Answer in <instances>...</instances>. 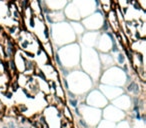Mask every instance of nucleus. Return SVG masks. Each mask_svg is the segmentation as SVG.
<instances>
[{"label":"nucleus","mask_w":146,"mask_h":128,"mask_svg":"<svg viewBox=\"0 0 146 128\" xmlns=\"http://www.w3.org/2000/svg\"><path fill=\"white\" fill-rule=\"evenodd\" d=\"M67 3V0H43V8H47L50 10H61Z\"/></svg>","instance_id":"obj_2"},{"label":"nucleus","mask_w":146,"mask_h":128,"mask_svg":"<svg viewBox=\"0 0 146 128\" xmlns=\"http://www.w3.org/2000/svg\"><path fill=\"white\" fill-rule=\"evenodd\" d=\"M19 128H23V127H19Z\"/></svg>","instance_id":"obj_30"},{"label":"nucleus","mask_w":146,"mask_h":128,"mask_svg":"<svg viewBox=\"0 0 146 128\" xmlns=\"http://www.w3.org/2000/svg\"><path fill=\"white\" fill-rule=\"evenodd\" d=\"M63 84H64V87L66 88V89H69V85H68V82H67V80H63Z\"/></svg>","instance_id":"obj_15"},{"label":"nucleus","mask_w":146,"mask_h":128,"mask_svg":"<svg viewBox=\"0 0 146 128\" xmlns=\"http://www.w3.org/2000/svg\"><path fill=\"white\" fill-rule=\"evenodd\" d=\"M139 91H140L139 85H138L137 83H135V86H134V88H133V90H132V92H133L135 95H137L138 93H139Z\"/></svg>","instance_id":"obj_9"},{"label":"nucleus","mask_w":146,"mask_h":128,"mask_svg":"<svg viewBox=\"0 0 146 128\" xmlns=\"http://www.w3.org/2000/svg\"><path fill=\"white\" fill-rule=\"evenodd\" d=\"M22 91H23V93H24V94L26 95V97H28V98H34V96H32V95H31V94H29V93H28V91H27V90L25 89V88H23Z\"/></svg>","instance_id":"obj_11"},{"label":"nucleus","mask_w":146,"mask_h":128,"mask_svg":"<svg viewBox=\"0 0 146 128\" xmlns=\"http://www.w3.org/2000/svg\"><path fill=\"white\" fill-rule=\"evenodd\" d=\"M68 95H69V97H70V99H74V98H75V95L73 94L72 92H68Z\"/></svg>","instance_id":"obj_17"},{"label":"nucleus","mask_w":146,"mask_h":128,"mask_svg":"<svg viewBox=\"0 0 146 128\" xmlns=\"http://www.w3.org/2000/svg\"><path fill=\"white\" fill-rule=\"evenodd\" d=\"M52 87H53V88H54V89H55V88H56V84L54 83V82H53V83H52Z\"/></svg>","instance_id":"obj_23"},{"label":"nucleus","mask_w":146,"mask_h":128,"mask_svg":"<svg viewBox=\"0 0 146 128\" xmlns=\"http://www.w3.org/2000/svg\"><path fill=\"white\" fill-rule=\"evenodd\" d=\"M64 12H65V15L69 19H75V20L80 19V14H79L78 12V9L76 8V6L74 5L72 2H69V3H67L65 5Z\"/></svg>","instance_id":"obj_3"},{"label":"nucleus","mask_w":146,"mask_h":128,"mask_svg":"<svg viewBox=\"0 0 146 128\" xmlns=\"http://www.w3.org/2000/svg\"><path fill=\"white\" fill-rule=\"evenodd\" d=\"M117 60L119 64H124V62H125V55L122 54V53H119L117 56Z\"/></svg>","instance_id":"obj_6"},{"label":"nucleus","mask_w":146,"mask_h":128,"mask_svg":"<svg viewBox=\"0 0 146 128\" xmlns=\"http://www.w3.org/2000/svg\"><path fill=\"white\" fill-rule=\"evenodd\" d=\"M98 3L100 4L101 8L104 12H108L112 9V0H97Z\"/></svg>","instance_id":"obj_4"},{"label":"nucleus","mask_w":146,"mask_h":128,"mask_svg":"<svg viewBox=\"0 0 146 128\" xmlns=\"http://www.w3.org/2000/svg\"><path fill=\"white\" fill-rule=\"evenodd\" d=\"M40 122L46 124V123H45V118H44V117H41V118H40Z\"/></svg>","instance_id":"obj_21"},{"label":"nucleus","mask_w":146,"mask_h":128,"mask_svg":"<svg viewBox=\"0 0 146 128\" xmlns=\"http://www.w3.org/2000/svg\"><path fill=\"white\" fill-rule=\"evenodd\" d=\"M69 103H70V105L72 106V107L75 108V107H77L78 101H77V99H75V98H74V99H70V100H69Z\"/></svg>","instance_id":"obj_8"},{"label":"nucleus","mask_w":146,"mask_h":128,"mask_svg":"<svg viewBox=\"0 0 146 128\" xmlns=\"http://www.w3.org/2000/svg\"><path fill=\"white\" fill-rule=\"evenodd\" d=\"M134 105H139V99L137 97L134 98Z\"/></svg>","instance_id":"obj_18"},{"label":"nucleus","mask_w":146,"mask_h":128,"mask_svg":"<svg viewBox=\"0 0 146 128\" xmlns=\"http://www.w3.org/2000/svg\"><path fill=\"white\" fill-rule=\"evenodd\" d=\"M20 109H21V112H23L24 110H26V107H25V106H23V105H21V106H20Z\"/></svg>","instance_id":"obj_22"},{"label":"nucleus","mask_w":146,"mask_h":128,"mask_svg":"<svg viewBox=\"0 0 146 128\" xmlns=\"http://www.w3.org/2000/svg\"><path fill=\"white\" fill-rule=\"evenodd\" d=\"M75 113H76V115H80V112H79V109L77 107H75Z\"/></svg>","instance_id":"obj_20"},{"label":"nucleus","mask_w":146,"mask_h":128,"mask_svg":"<svg viewBox=\"0 0 146 128\" xmlns=\"http://www.w3.org/2000/svg\"><path fill=\"white\" fill-rule=\"evenodd\" d=\"M134 86H135V82H131V83L127 86V91L132 92V90H133V88H134Z\"/></svg>","instance_id":"obj_10"},{"label":"nucleus","mask_w":146,"mask_h":128,"mask_svg":"<svg viewBox=\"0 0 146 128\" xmlns=\"http://www.w3.org/2000/svg\"><path fill=\"white\" fill-rule=\"evenodd\" d=\"M0 76H1V73H0Z\"/></svg>","instance_id":"obj_29"},{"label":"nucleus","mask_w":146,"mask_h":128,"mask_svg":"<svg viewBox=\"0 0 146 128\" xmlns=\"http://www.w3.org/2000/svg\"><path fill=\"white\" fill-rule=\"evenodd\" d=\"M6 50H7V54H6L7 57H12L13 54L16 52V49H15V47H14V44L12 43V41L11 40H9V39H7V48H6Z\"/></svg>","instance_id":"obj_5"},{"label":"nucleus","mask_w":146,"mask_h":128,"mask_svg":"<svg viewBox=\"0 0 146 128\" xmlns=\"http://www.w3.org/2000/svg\"><path fill=\"white\" fill-rule=\"evenodd\" d=\"M135 113H136V115H135V117H136V119H137V120H141L140 112H139V111H137V112H135Z\"/></svg>","instance_id":"obj_14"},{"label":"nucleus","mask_w":146,"mask_h":128,"mask_svg":"<svg viewBox=\"0 0 146 128\" xmlns=\"http://www.w3.org/2000/svg\"><path fill=\"white\" fill-rule=\"evenodd\" d=\"M136 2L142 10H145V0H136Z\"/></svg>","instance_id":"obj_7"},{"label":"nucleus","mask_w":146,"mask_h":128,"mask_svg":"<svg viewBox=\"0 0 146 128\" xmlns=\"http://www.w3.org/2000/svg\"><path fill=\"white\" fill-rule=\"evenodd\" d=\"M79 123H80V125H82L84 128H87L88 127V125H87V123L85 122V120H83V119H80L79 120Z\"/></svg>","instance_id":"obj_12"},{"label":"nucleus","mask_w":146,"mask_h":128,"mask_svg":"<svg viewBox=\"0 0 146 128\" xmlns=\"http://www.w3.org/2000/svg\"><path fill=\"white\" fill-rule=\"evenodd\" d=\"M9 128H15V125H14V123L13 122H9Z\"/></svg>","instance_id":"obj_19"},{"label":"nucleus","mask_w":146,"mask_h":128,"mask_svg":"<svg viewBox=\"0 0 146 128\" xmlns=\"http://www.w3.org/2000/svg\"><path fill=\"white\" fill-rule=\"evenodd\" d=\"M3 94L5 95L6 97H7V98H8V99H10V98H12V93L11 92H5V93H3Z\"/></svg>","instance_id":"obj_13"},{"label":"nucleus","mask_w":146,"mask_h":128,"mask_svg":"<svg viewBox=\"0 0 146 128\" xmlns=\"http://www.w3.org/2000/svg\"><path fill=\"white\" fill-rule=\"evenodd\" d=\"M72 3L78 9L80 17H85L91 12L96 11L99 5L97 0H73Z\"/></svg>","instance_id":"obj_1"},{"label":"nucleus","mask_w":146,"mask_h":128,"mask_svg":"<svg viewBox=\"0 0 146 128\" xmlns=\"http://www.w3.org/2000/svg\"><path fill=\"white\" fill-rule=\"evenodd\" d=\"M0 64H2V59L0 58Z\"/></svg>","instance_id":"obj_25"},{"label":"nucleus","mask_w":146,"mask_h":128,"mask_svg":"<svg viewBox=\"0 0 146 128\" xmlns=\"http://www.w3.org/2000/svg\"><path fill=\"white\" fill-rule=\"evenodd\" d=\"M139 109H140V107H139V105H134V107H133V110H134V112L139 111Z\"/></svg>","instance_id":"obj_16"},{"label":"nucleus","mask_w":146,"mask_h":128,"mask_svg":"<svg viewBox=\"0 0 146 128\" xmlns=\"http://www.w3.org/2000/svg\"><path fill=\"white\" fill-rule=\"evenodd\" d=\"M25 121H26V119H25V118H22V121H21V122H22V123H25Z\"/></svg>","instance_id":"obj_24"},{"label":"nucleus","mask_w":146,"mask_h":128,"mask_svg":"<svg viewBox=\"0 0 146 128\" xmlns=\"http://www.w3.org/2000/svg\"><path fill=\"white\" fill-rule=\"evenodd\" d=\"M3 128H8V127H6V126H5V127H3Z\"/></svg>","instance_id":"obj_28"},{"label":"nucleus","mask_w":146,"mask_h":128,"mask_svg":"<svg viewBox=\"0 0 146 128\" xmlns=\"http://www.w3.org/2000/svg\"><path fill=\"white\" fill-rule=\"evenodd\" d=\"M67 1H72V0H67Z\"/></svg>","instance_id":"obj_27"},{"label":"nucleus","mask_w":146,"mask_h":128,"mask_svg":"<svg viewBox=\"0 0 146 128\" xmlns=\"http://www.w3.org/2000/svg\"><path fill=\"white\" fill-rule=\"evenodd\" d=\"M1 31H2V28L0 27V34H1Z\"/></svg>","instance_id":"obj_26"}]
</instances>
